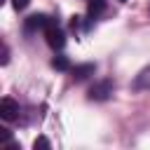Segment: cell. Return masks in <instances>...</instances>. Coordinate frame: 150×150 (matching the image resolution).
I'll return each instance as SVG.
<instances>
[{
  "label": "cell",
  "mask_w": 150,
  "mask_h": 150,
  "mask_svg": "<svg viewBox=\"0 0 150 150\" xmlns=\"http://www.w3.org/2000/svg\"><path fill=\"white\" fill-rule=\"evenodd\" d=\"M134 89H150V66H145V68L136 75V80H134Z\"/></svg>",
  "instance_id": "cell-6"
},
{
  "label": "cell",
  "mask_w": 150,
  "mask_h": 150,
  "mask_svg": "<svg viewBox=\"0 0 150 150\" xmlns=\"http://www.w3.org/2000/svg\"><path fill=\"white\" fill-rule=\"evenodd\" d=\"M45 38H47V45L49 47H54V49H61L63 47V42H66V35H63V30L49 19V23L45 26Z\"/></svg>",
  "instance_id": "cell-1"
},
{
  "label": "cell",
  "mask_w": 150,
  "mask_h": 150,
  "mask_svg": "<svg viewBox=\"0 0 150 150\" xmlns=\"http://www.w3.org/2000/svg\"><path fill=\"white\" fill-rule=\"evenodd\" d=\"M0 115H2V120H7V122L16 120V117H19V103H16L14 98L5 96V98L0 101Z\"/></svg>",
  "instance_id": "cell-3"
},
{
  "label": "cell",
  "mask_w": 150,
  "mask_h": 150,
  "mask_svg": "<svg viewBox=\"0 0 150 150\" xmlns=\"http://www.w3.org/2000/svg\"><path fill=\"white\" fill-rule=\"evenodd\" d=\"M122 2H124V0H122Z\"/></svg>",
  "instance_id": "cell-12"
},
{
  "label": "cell",
  "mask_w": 150,
  "mask_h": 150,
  "mask_svg": "<svg viewBox=\"0 0 150 150\" xmlns=\"http://www.w3.org/2000/svg\"><path fill=\"white\" fill-rule=\"evenodd\" d=\"M115 89V82L112 80H101L96 82L91 89H89V101H105Z\"/></svg>",
  "instance_id": "cell-2"
},
{
  "label": "cell",
  "mask_w": 150,
  "mask_h": 150,
  "mask_svg": "<svg viewBox=\"0 0 150 150\" xmlns=\"http://www.w3.org/2000/svg\"><path fill=\"white\" fill-rule=\"evenodd\" d=\"M103 9H105V0H89V2H87V12H89V16H94V19H96Z\"/></svg>",
  "instance_id": "cell-7"
},
{
  "label": "cell",
  "mask_w": 150,
  "mask_h": 150,
  "mask_svg": "<svg viewBox=\"0 0 150 150\" xmlns=\"http://www.w3.org/2000/svg\"><path fill=\"white\" fill-rule=\"evenodd\" d=\"M28 2H30V0H12V5H14L16 9H26V7H28Z\"/></svg>",
  "instance_id": "cell-9"
},
{
  "label": "cell",
  "mask_w": 150,
  "mask_h": 150,
  "mask_svg": "<svg viewBox=\"0 0 150 150\" xmlns=\"http://www.w3.org/2000/svg\"><path fill=\"white\" fill-rule=\"evenodd\" d=\"M38 148H49V141H47V138H42V136H40V138H38V141H35V150H38Z\"/></svg>",
  "instance_id": "cell-10"
},
{
  "label": "cell",
  "mask_w": 150,
  "mask_h": 150,
  "mask_svg": "<svg viewBox=\"0 0 150 150\" xmlns=\"http://www.w3.org/2000/svg\"><path fill=\"white\" fill-rule=\"evenodd\" d=\"M94 70H96V63H82V66H75L70 73H73V80L75 82H82L89 75H94Z\"/></svg>",
  "instance_id": "cell-4"
},
{
  "label": "cell",
  "mask_w": 150,
  "mask_h": 150,
  "mask_svg": "<svg viewBox=\"0 0 150 150\" xmlns=\"http://www.w3.org/2000/svg\"><path fill=\"white\" fill-rule=\"evenodd\" d=\"M47 23H49V16H45V14H33V16H28V19H26V30L45 28Z\"/></svg>",
  "instance_id": "cell-5"
},
{
  "label": "cell",
  "mask_w": 150,
  "mask_h": 150,
  "mask_svg": "<svg viewBox=\"0 0 150 150\" xmlns=\"http://www.w3.org/2000/svg\"><path fill=\"white\" fill-rule=\"evenodd\" d=\"M9 61V49H7V45H2V66Z\"/></svg>",
  "instance_id": "cell-11"
},
{
  "label": "cell",
  "mask_w": 150,
  "mask_h": 150,
  "mask_svg": "<svg viewBox=\"0 0 150 150\" xmlns=\"http://www.w3.org/2000/svg\"><path fill=\"white\" fill-rule=\"evenodd\" d=\"M52 66H54L56 70H68V68H70V63H68L66 56H56V59L52 61Z\"/></svg>",
  "instance_id": "cell-8"
}]
</instances>
